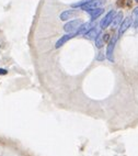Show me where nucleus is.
I'll use <instances>...</instances> for the list:
<instances>
[{
  "mask_svg": "<svg viewBox=\"0 0 138 156\" xmlns=\"http://www.w3.org/2000/svg\"><path fill=\"white\" fill-rule=\"evenodd\" d=\"M117 35H113L109 41L108 48H106V53H105V57L110 62H114V50H115V45L117 42Z\"/></svg>",
  "mask_w": 138,
  "mask_h": 156,
  "instance_id": "1",
  "label": "nucleus"
},
{
  "mask_svg": "<svg viewBox=\"0 0 138 156\" xmlns=\"http://www.w3.org/2000/svg\"><path fill=\"white\" fill-rule=\"evenodd\" d=\"M82 24V21L80 19H76L71 20V21H68L66 24L64 25V31L66 33H72V32H77L78 28Z\"/></svg>",
  "mask_w": 138,
  "mask_h": 156,
  "instance_id": "2",
  "label": "nucleus"
},
{
  "mask_svg": "<svg viewBox=\"0 0 138 156\" xmlns=\"http://www.w3.org/2000/svg\"><path fill=\"white\" fill-rule=\"evenodd\" d=\"M115 14H116L115 10H110V11L104 16V18L101 20V22H100V28L102 29V30L109 28V27L111 25V23H112V21H113Z\"/></svg>",
  "mask_w": 138,
  "mask_h": 156,
  "instance_id": "3",
  "label": "nucleus"
},
{
  "mask_svg": "<svg viewBox=\"0 0 138 156\" xmlns=\"http://www.w3.org/2000/svg\"><path fill=\"white\" fill-rule=\"evenodd\" d=\"M103 2H104V0H91V1L87 2L86 5H83V6L80 7V8H81L82 11L89 12L90 10H93V9H95V8H99Z\"/></svg>",
  "mask_w": 138,
  "mask_h": 156,
  "instance_id": "4",
  "label": "nucleus"
},
{
  "mask_svg": "<svg viewBox=\"0 0 138 156\" xmlns=\"http://www.w3.org/2000/svg\"><path fill=\"white\" fill-rule=\"evenodd\" d=\"M130 25H132V18H130V17L125 18V19L122 21L121 25L119 27V35H117V36L123 35V34H124L125 32H126V31L130 28Z\"/></svg>",
  "mask_w": 138,
  "mask_h": 156,
  "instance_id": "5",
  "label": "nucleus"
},
{
  "mask_svg": "<svg viewBox=\"0 0 138 156\" xmlns=\"http://www.w3.org/2000/svg\"><path fill=\"white\" fill-rule=\"evenodd\" d=\"M78 35V33L77 32H72V33H67V34H65L64 36H61L60 39L58 40L57 42H56V44H55V48H59L60 46H63L65 43H67L69 41V40H71V39H74L75 36H77Z\"/></svg>",
  "mask_w": 138,
  "mask_h": 156,
  "instance_id": "6",
  "label": "nucleus"
},
{
  "mask_svg": "<svg viewBox=\"0 0 138 156\" xmlns=\"http://www.w3.org/2000/svg\"><path fill=\"white\" fill-rule=\"evenodd\" d=\"M76 16H78V12L74 9H70V10H65L64 12H61L60 16H59V19L61 21H68L69 19H72Z\"/></svg>",
  "mask_w": 138,
  "mask_h": 156,
  "instance_id": "7",
  "label": "nucleus"
},
{
  "mask_svg": "<svg viewBox=\"0 0 138 156\" xmlns=\"http://www.w3.org/2000/svg\"><path fill=\"white\" fill-rule=\"evenodd\" d=\"M94 25H95L94 24V21H92V20H90V21H88V22H83L82 24L78 28L77 33L78 34H85L86 32H88L91 28H93Z\"/></svg>",
  "mask_w": 138,
  "mask_h": 156,
  "instance_id": "8",
  "label": "nucleus"
},
{
  "mask_svg": "<svg viewBox=\"0 0 138 156\" xmlns=\"http://www.w3.org/2000/svg\"><path fill=\"white\" fill-rule=\"evenodd\" d=\"M101 31L99 30V29L94 25L93 28H91L90 30L88 31V32H86V33L83 34V36L86 37V39H88V40H95V37L98 36V34L100 33Z\"/></svg>",
  "mask_w": 138,
  "mask_h": 156,
  "instance_id": "9",
  "label": "nucleus"
},
{
  "mask_svg": "<svg viewBox=\"0 0 138 156\" xmlns=\"http://www.w3.org/2000/svg\"><path fill=\"white\" fill-rule=\"evenodd\" d=\"M103 12H104V9L99 7V8H95V9H93V10H90L88 13H89V16H90V19H91L92 21H95Z\"/></svg>",
  "mask_w": 138,
  "mask_h": 156,
  "instance_id": "10",
  "label": "nucleus"
},
{
  "mask_svg": "<svg viewBox=\"0 0 138 156\" xmlns=\"http://www.w3.org/2000/svg\"><path fill=\"white\" fill-rule=\"evenodd\" d=\"M122 21H123V12L119 11V12H117V13L115 14V17H114L113 21H112V23H111L112 28H113V29H119V27L121 25Z\"/></svg>",
  "mask_w": 138,
  "mask_h": 156,
  "instance_id": "11",
  "label": "nucleus"
},
{
  "mask_svg": "<svg viewBox=\"0 0 138 156\" xmlns=\"http://www.w3.org/2000/svg\"><path fill=\"white\" fill-rule=\"evenodd\" d=\"M132 24L134 25V28H138V7L134 9L132 13Z\"/></svg>",
  "mask_w": 138,
  "mask_h": 156,
  "instance_id": "12",
  "label": "nucleus"
},
{
  "mask_svg": "<svg viewBox=\"0 0 138 156\" xmlns=\"http://www.w3.org/2000/svg\"><path fill=\"white\" fill-rule=\"evenodd\" d=\"M95 46H97L98 48H102L103 45H104V41H103V34L100 32L99 34H98V36L95 37Z\"/></svg>",
  "mask_w": 138,
  "mask_h": 156,
  "instance_id": "13",
  "label": "nucleus"
},
{
  "mask_svg": "<svg viewBox=\"0 0 138 156\" xmlns=\"http://www.w3.org/2000/svg\"><path fill=\"white\" fill-rule=\"evenodd\" d=\"M89 1H91V0H80V1H78V2L72 3L71 7L72 8H80V7H82L83 5H86V3L89 2Z\"/></svg>",
  "mask_w": 138,
  "mask_h": 156,
  "instance_id": "14",
  "label": "nucleus"
},
{
  "mask_svg": "<svg viewBox=\"0 0 138 156\" xmlns=\"http://www.w3.org/2000/svg\"><path fill=\"white\" fill-rule=\"evenodd\" d=\"M104 58H105L104 54H103V53H101V52H100V53H99V55H98L97 57H95V59H97V61H104Z\"/></svg>",
  "mask_w": 138,
  "mask_h": 156,
  "instance_id": "15",
  "label": "nucleus"
},
{
  "mask_svg": "<svg viewBox=\"0 0 138 156\" xmlns=\"http://www.w3.org/2000/svg\"><path fill=\"white\" fill-rule=\"evenodd\" d=\"M8 74V70L3 69V68H0V75H7Z\"/></svg>",
  "mask_w": 138,
  "mask_h": 156,
  "instance_id": "16",
  "label": "nucleus"
},
{
  "mask_svg": "<svg viewBox=\"0 0 138 156\" xmlns=\"http://www.w3.org/2000/svg\"><path fill=\"white\" fill-rule=\"evenodd\" d=\"M109 36H110V35H109L108 33L104 34V35H103V41H104V43H105V42H108V41H109V39H110Z\"/></svg>",
  "mask_w": 138,
  "mask_h": 156,
  "instance_id": "17",
  "label": "nucleus"
},
{
  "mask_svg": "<svg viewBox=\"0 0 138 156\" xmlns=\"http://www.w3.org/2000/svg\"><path fill=\"white\" fill-rule=\"evenodd\" d=\"M135 1H136V2H138V0H135Z\"/></svg>",
  "mask_w": 138,
  "mask_h": 156,
  "instance_id": "18",
  "label": "nucleus"
}]
</instances>
